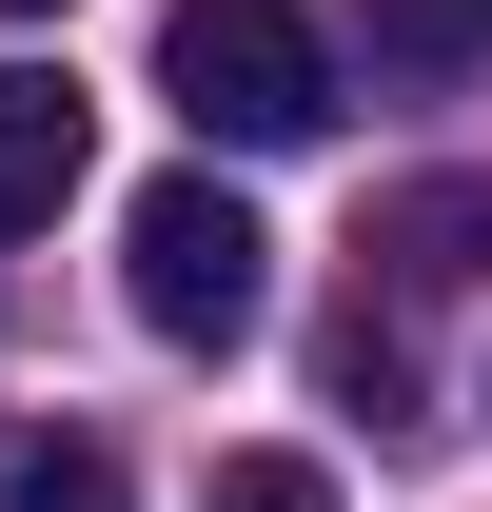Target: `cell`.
Here are the masks:
<instances>
[{"instance_id":"cell-1","label":"cell","mask_w":492,"mask_h":512,"mask_svg":"<svg viewBox=\"0 0 492 512\" xmlns=\"http://www.w3.org/2000/svg\"><path fill=\"white\" fill-rule=\"evenodd\" d=\"M119 296H138V335L158 355H237L256 316H276V237H256V197L237 178H138V217H119Z\"/></svg>"},{"instance_id":"cell-2","label":"cell","mask_w":492,"mask_h":512,"mask_svg":"<svg viewBox=\"0 0 492 512\" xmlns=\"http://www.w3.org/2000/svg\"><path fill=\"white\" fill-rule=\"evenodd\" d=\"M158 99L197 138H237V158H296L335 119V40L296 0H158Z\"/></svg>"},{"instance_id":"cell-3","label":"cell","mask_w":492,"mask_h":512,"mask_svg":"<svg viewBox=\"0 0 492 512\" xmlns=\"http://www.w3.org/2000/svg\"><path fill=\"white\" fill-rule=\"evenodd\" d=\"M79 158H99L79 79H60V60H0V237H40V217L79 197Z\"/></svg>"},{"instance_id":"cell-4","label":"cell","mask_w":492,"mask_h":512,"mask_svg":"<svg viewBox=\"0 0 492 512\" xmlns=\"http://www.w3.org/2000/svg\"><path fill=\"white\" fill-rule=\"evenodd\" d=\"M0 512H138V493H119V453L79 434V414H20L0 434Z\"/></svg>"},{"instance_id":"cell-5","label":"cell","mask_w":492,"mask_h":512,"mask_svg":"<svg viewBox=\"0 0 492 512\" xmlns=\"http://www.w3.org/2000/svg\"><path fill=\"white\" fill-rule=\"evenodd\" d=\"M374 256H394L414 296H453V276L492 256V178H433V197H394V217H374Z\"/></svg>"},{"instance_id":"cell-6","label":"cell","mask_w":492,"mask_h":512,"mask_svg":"<svg viewBox=\"0 0 492 512\" xmlns=\"http://www.w3.org/2000/svg\"><path fill=\"white\" fill-rule=\"evenodd\" d=\"M355 40H374L394 79H473V60H492V0H355Z\"/></svg>"},{"instance_id":"cell-7","label":"cell","mask_w":492,"mask_h":512,"mask_svg":"<svg viewBox=\"0 0 492 512\" xmlns=\"http://www.w3.org/2000/svg\"><path fill=\"white\" fill-rule=\"evenodd\" d=\"M197 512H335V473H315V453H237Z\"/></svg>"},{"instance_id":"cell-8","label":"cell","mask_w":492,"mask_h":512,"mask_svg":"<svg viewBox=\"0 0 492 512\" xmlns=\"http://www.w3.org/2000/svg\"><path fill=\"white\" fill-rule=\"evenodd\" d=\"M0 20H60V0H0Z\"/></svg>"}]
</instances>
